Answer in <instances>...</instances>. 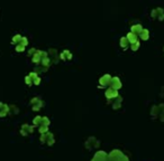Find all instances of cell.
<instances>
[{
    "mask_svg": "<svg viewBox=\"0 0 164 161\" xmlns=\"http://www.w3.org/2000/svg\"><path fill=\"white\" fill-rule=\"evenodd\" d=\"M41 141L47 143L48 145H52L55 141L53 133H52V132H48V131L45 132V133H42V135H41Z\"/></svg>",
    "mask_w": 164,
    "mask_h": 161,
    "instance_id": "6da1fadb",
    "label": "cell"
},
{
    "mask_svg": "<svg viewBox=\"0 0 164 161\" xmlns=\"http://www.w3.org/2000/svg\"><path fill=\"white\" fill-rule=\"evenodd\" d=\"M91 161H108V154L105 151H98Z\"/></svg>",
    "mask_w": 164,
    "mask_h": 161,
    "instance_id": "7a4b0ae2",
    "label": "cell"
},
{
    "mask_svg": "<svg viewBox=\"0 0 164 161\" xmlns=\"http://www.w3.org/2000/svg\"><path fill=\"white\" fill-rule=\"evenodd\" d=\"M99 145V140L96 139L94 137H90L87 141H86V147L88 149H92V148H97Z\"/></svg>",
    "mask_w": 164,
    "mask_h": 161,
    "instance_id": "3957f363",
    "label": "cell"
},
{
    "mask_svg": "<svg viewBox=\"0 0 164 161\" xmlns=\"http://www.w3.org/2000/svg\"><path fill=\"white\" fill-rule=\"evenodd\" d=\"M110 85L111 87L115 89H118L122 87V82H120V78L118 76H114L111 77V81H110Z\"/></svg>",
    "mask_w": 164,
    "mask_h": 161,
    "instance_id": "277c9868",
    "label": "cell"
},
{
    "mask_svg": "<svg viewBox=\"0 0 164 161\" xmlns=\"http://www.w3.org/2000/svg\"><path fill=\"white\" fill-rule=\"evenodd\" d=\"M110 81H111V76L109 74H105V75H102L100 77L99 84H100V86H107V85L110 84Z\"/></svg>",
    "mask_w": 164,
    "mask_h": 161,
    "instance_id": "5b68a950",
    "label": "cell"
},
{
    "mask_svg": "<svg viewBox=\"0 0 164 161\" xmlns=\"http://www.w3.org/2000/svg\"><path fill=\"white\" fill-rule=\"evenodd\" d=\"M31 104L33 105V110H39L43 105V101L39 97H33L31 100Z\"/></svg>",
    "mask_w": 164,
    "mask_h": 161,
    "instance_id": "8992f818",
    "label": "cell"
},
{
    "mask_svg": "<svg viewBox=\"0 0 164 161\" xmlns=\"http://www.w3.org/2000/svg\"><path fill=\"white\" fill-rule=\"evenodd\" d=\"M152 16L154 18L159 17L160 19H163L164 18V10L161 8V7H157V8H155V9H153L152 10Z\"/></svg>",
    "mask_w": 164,
    "mask_h": 161,
    "instance_id": "52a82bcc",
    "label": "cell"
},
{
    "mask_svg": "<svg viewBox=\"0 0 164 161\" xmlns=\"http://www.w3.org/2000/svg\"><path fill=\"white\" fill-rule=\"evenodd\" d=\"M106 96L108 97V99H116L119 94H118V91L115 89H112V87H109V89H106Z\"/></svg>",
    "mask_w": 164,
    "mask_h": 161,
    "instance_id": "ba28073f",
    "label": "cell"
},
{
    "mask_svg": "<svg viewBox=\"0 0 164 161\" xmlns=\"http://www.w3.org/2000/svg\"><path fill=\"white\" fill-rule=\"evenodd\" d=\"M33 130H34L33 125L23 124L21 125V129H20V132H21V134L26 135V134H28V133H32V132H33Z\"/></svg>",
    "mask_w": 164,
    "mask_h": 161,
    "instance_id": "9c48e42d",
    "label": "cell"
},
{
    "mask_svg": "<svg viewBox=\"0 0 164 161\" xmlns=\"http://www.w3.org/2000/svg\"><path fill=\"white\" fill-rule=\"evenodd\" d=\"M120 156H123V152L120 150H112L109 153V156H108V159L109 160H114V159L119 158Z\"/></svg>",
    "mask_w": 164,
    "mask_h": 161,
    "instance_id": "30bf717a",
    "label": "cell"
},
{
    "mask_svg": "<svg viewBox=\"0 0 164 161\" xmlns=\"http://www.w3.org/2000/svg\"><path fill=\"white\" fill-rule=\"evenodd\" d=\"M41 53H42V51L36 49V51H35V53L32 55V59H33V62H34V63H36V64H41V59H42Z\"/></svg>",
    "mask_w": 164,
    "mask_h": 161,
    "instance_id": "8fae6325",
    "label": "cell"
},
{
    "mask_svg": "<svg viewBox=\"0 0 164 161\" xmlns=\"http://www.w3.org/2000/svg\"><path fill=\"white\" fill-rule=\"evenodd\" d=\"M130 29H131V33H134V34H136V35H139L141 32L143 30V26H142L141 24H135V25H133V26L130 27Z\"/></svg>",
    "mask_w": 164,
    "mask_h": 161,
    "instance_id": "7c38bea8",
    "label": "cell"
},
{
    "mask_svg": "<svg viewBox=\"0 0 164 161\" xmlns=\"http://www.w3.org/2000/svg\"><path fill=\"white\" fill-rule=\"evenodd\" d=\"M28 75H29V76H31V78L33 80V83H34V84H39L41 78H39V76L37 75V73H35V72H31Z\"/></svg>",
    "mask_w": 164,
    "mask_h": 161,
    "instance_id": "4fadbf2b",
    "label": "cell"
},
{
    "mask_svg": "<svg viewBox=\"0 0 164 161\" xmlns=\"http://www.w3.org/2000/svg\"><path fill=\"white\" fill-rule=\"evenodd\" d=\"M126 37H127L128 41H129V43H131V44H133V43H135L136 40H138V39H137V35H136V34H134V33H131V32H129Z\"/></svg>",
    "mask_w": 164,
    "mask_h": 161,
    "instance_id": "5bb4252c",
    "label": "cell"
},
{
    "mask_svg": "<svg viewBox=\"0 0 164 161\" xmlns=\"http://www.w3.org/2000/svg\"><path fill=\"white\" fill-rule=\"evenodd\" d=\"M123 102V99H122V96L120 95H118L116 99H115V101H114V103H112V106L115 107V108H118V107L120 106V103Z\"/></svg>",
    "mask_w": 164,
    "mask_h": 161,
    "instance_id": "9a60e30c",
    "label": "cell"
},
{
    "mask_svg": "<svg viewBox=\"0 0 164 161\" xmlns=\"http://www.w3.org/2000/svg\"><path fill=\"white\" fill-rule=\"evenodd\" d=\"M151 114L155 118V116H157V115H160V107L159 105H154V106L152 107V110H151Z\"/></svg>",
    "mask_w": 164,
    "mask_h": 161,
    "instance_id": "2e32d148",
    "label": "cell"
},
{
    "mask_svg": "<svg viewBox=\"0 0 164 161\" xmlns=\"http://www.w3.org/2000/svg\"><path fill=\"white\" fill-rule=\"evenodd\" d=\"M61 57H62L63 59H65V58H71V57H72V54H71V52H70L69 49H65V51H63V52L61 53Z\"/></svg>",
    "mask_w": 164,
    "mask_h": 161,
    "instance_id": "e0dca14e",
    "label": "cell"
},
{
    "mask_svg": "<svg viewBox=\"0 0 164 161\" xmlns=\"http://www.w3.org/2000/svg\"><path fill=\"white\" fill-rule=\"evenodd\" d=\"M7 113H9V105L5 104V105H3V107L0 110V116H5Z\"/></svg>",
    "mask_w": 164,
    "mask_h": 161,
    "instance_id": "ac0fdd59",
    "label": "cell"
},
{
    "mask_svg": "<svg viewBox=\"0 0 164 161\" xmlns=\"http://www.w3.org/2000/svg\"><path fill=\"white\" fill-rule=\"evenodd\" d=\"M148 35H149V32H148V29H146V28L145 29L143 28V30H142V32H141V34H139L141 38H142V39H144V40L148 38Z\"/></svg>",
    "mask_w": 164,
    "mask_h": 161,
    "instance_id": "d6986e66",
    "label": "cell"
},
{
    "mask_svg": "<svg viewBox=\"0 0 164 161\" xmlns=\"http://www.w3.org/2000/svg\"><path fill=\"white\" fill-rule=\"evenodd\" d=\"M128 44H129V41H128L127 37H122L120 38V45H122V47H127Z\"/></svg>",
    "mask_w": 164,
    "mask_h": 161,
    "instance_id": "ffe728a7",
    "label": "cell"
},
{
    "mask_svg": "<svg viewBox=\"0 0 164 161\" xmlns=\"http://www.w3.org/2000/svg\"><path fill=\"white\" fill-rule=\"evenodd\" d=\"M50 123H51V121H50V119H48L47 116H42V124L48 126Z\"/></svg>",
    "mask_w": 164,
    "mask_h": 161,
    "instance_id": "44dd1931",
    "label": "cell"
},
{
    "mask_svg": "<svg viewBox=\"0 0 164 161\" xmlns=\"http://www.w3.org/2000/svg\"><path fill=\"white\" fill-rule=\"evenodd\" d=\"M33 122H34V124L41 125L42 124V116H41V115L35 116V118H34V120H33Z\"/></svg>",
    "mask_w": 164,
    "mask_h": 161,
    "instance_id": "7402d4cb",
    "label": "cell"
},
{
    "mask_svg": "<svg viewBox=\"0 0 164 161\" xmlns=\"http://www.w3.org/2000/svg\"><path fill=\"white\" fill-rule=\"evenodd\" d=\"M18 44H20V45H23V46H25V47H26V45H28V39H27L25 36H23Z\"/></svg>",
    "mask_w": 164,
    "mask_h": 161,
    "instance_id": "603a6c76",
    "label": "cell"
},
{
    "mask_svg": "<svg viewBox=\"0 0 164 161\" xmlns=\"http://www.w3.org/2000/svg\"><path fill=\"white\" fill-rule=\"evenodd\" d=\"M47 130H48V126H46V125L41 124L39 127H38V131H39L41 133H45V132H47Z\"/></svg>",
    "mask_w": 164,
    "mask_h": 161,
    "instance_id": "cb8c5ba5",
    "label": "cell"
},
{
    "mask_svg": "<svg viewBox=\"0 0 164 161\" xmlns=\"http://www.w3.org/2000/svg\"><path fill=\"white\" fill-rule=\"evenodd\" d=\"M160 116H161V120L164 121V104H160Z\"/></svg>",
    "mask_w": 164,
    "mask_h": 161,
    "instance_id": "d4e9b609",
    "label": "cell"
},
{
    "mask_svg": "<svg viewBox=\"0 0 164 161\" xmlns=\"http://www.w3.org/2000/svg\"><path fill=\"white\" fill-rule=\"evenodd\" d=\"M21 37H23L21 35H19V34H16V35L13 37V43H17V44H18L19 41H20V39H21Z\"/></svg>",
    "mask_w": 164,
    "mask_h": 161,
    "instance_id": "484cf974",
    "label": "cell"
},
{
    "mask_svg": "<svg viewBox=\"0 0 164 161\" xmlns=\"http://www.w3.org/2000/svg\"><path fill=\"white\" fill-rule=\"evenodd\" d=\"M130 47H131V49H133V51H136V49L139 47V40H136L135 43H133Z\"/></svg>",
    "mask_w": 164,
    "mask_h": 161,
    "instance_id": "4316f807",
    "label": "cell"
},
{
    "mask_svg": "<svg viewBox=\"0 0 164 161\" xmlns=\"http://www.w3.org/2000/svg\"><path fill=\"white\" fill-rule=\"evenodd\" d=\"M25 82H26L28 85H31V84L33 83V80L31 78V76H29V75H26V76H25Z\"/></svg>",
    "mask_w": 164,
    "mask_h": 161,
    "instance_id": "83f0119b",
    "label": "cell"
},
{
    "mask_svg": "<svg viewBox=\"0 0 164 161\" xmlns=\"http://www.w3.org/2000/svg\"><path fill=\"white\" fill-rule=\"evenodd\" d=\"M16 51H18V52H23V51H25V46H23V45H20V44H17V46H16Z\"/></svg>",
    "mask_w": 164,
    "mask_h": 161,
    "instance_id": "f1b7e54d",
    "label": "cell"
},
{
    "mask_svg": "<svg viewBox=\"0 0 164 161\" xmlns=\"http://www.w3.org/2000/svg\"><path fill=\"white\" fill-rule=\"evenodd\" d=\"M3 105H5V103H2V102H0V110L3 107Z\"/></svg>",
    "mask_w": 164,
    "mask_h": 161,
    "instance_id": "f546056e",
    "label": "cell"
},
{
    "mask_svg": "<svg viewBox=\"0 0 164 161\" xmlns=\"http://www.w3.org/2000/svg\"><path fill=\"white\" fill-rule=\"evenodd\" d=\"M163 51H164V48H163Z\"/></svg>",
    "mask_w": 164,
    "mask_h": 161,
    "instance_id": "4dcf8cb0",
    "label": "cell"
}]
</instances>
